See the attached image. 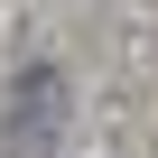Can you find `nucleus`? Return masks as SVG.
Wrapping results in <instances>:
<instances>
[{
  "instance_id": "nucleus-1",
  "label": "nucleus",
  "mask_w": 158,
  "mask_h": 158,
  "mask_svg": "<svg viewBox=\"0 0 158 158\" xmlns=\"http://www.w3.org/2000/svg\"><path fill=\"white\" fill-rule=\"evenodd\" d=\"M56 130H65V74H56V65H19L0 149H10V158H47V149H56Z\"/></svg>"
}]
</instances>
